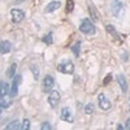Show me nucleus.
<instances>
[{"mask_svg":"<svg viewBox=\"0 0 130 130\" xmlns=\"http://www.w3.org/2000/svg\"><path fill=\"white\" fill-rule=\"evenodd\" d=\"M10 50H12V43L8 42V40H3L2 44H0V51H2V53L5 55V53L10 52Z\"/></svg>","mask_w":130,"mask_h":130,"instance_id":"13","label":"nucleus"},{"mask_svg":"<svg viewBox=\"0 0 130 130\" xmlns=\"http://www.w3.org/2000/svg\"><path fill=\"white\" fill-rule=\"evenodd\" d=\"M21 2H25V0H14V3H21Z\"/></svg>","mask_w":130,"mask_h":130,"instance_id":"27","label":"nucleus"},{"mask_svg":"<svg viewBox=\"0 0 130 130\" xmlns=\"http://www.w3.org/2000/svg\"><path fill=\"white\" fill-rule=\"evenodd\" d=\"M107 30H108V32H111V34L115 37V35H117V31H116V29L112 26V25H107Z\"/></svg>","mask_w":130,"mask_h":130,"instance_id":"24","label":"nucleus"},{"mask_svg":"<svg viewBox=\"0 0 130 130\" xmlns=\"http://www.w3.org/2000/svg\"><path fill=\"white\" fill-rule=\"evenodd\" d=\"M21 125H22V122H21L20 120H14L10 124H8L5 126V129L7 130H18V129H21Z\"/></svg>","mask_w":130,"mask_h":130,"instance_id":"14","label":"nucleus"},{"mask_svg":"<svg viewBox=\"0 0 130 130\" xmlns=\"http://www.w3.org/2000/svg\"><path fill=\"white\" fill-rule=\"evenodd\" d=\"M57 70L60 73H65V74H73V72H74V64L72 61H64L62 64L57 65Z\"/></svg>","mask_w":130,"mask_h":130,"instance_id":"3","label":"nucleus"},{"mask_svg":"<svg viewBox=\"0 0 130 130\" xmlns=\"http://www.w3.org/2000/svg\"><path fill=\"white\" fill-rule=\"evenodd\" d=\"M127 129H130V126H129V127H127Z\"/></svg>","mask_w":130,"mask_h":130,"instance_id":"28","label":"nucleus"},{"mask_svg":"<svg viewBox=\"0 0 130 130\" xmlns=\"http://www.w3.org/2000/svg\"><path fill=\"white\" fill-rule=\"evenodd\" d=\"M111 8H112V13L116 16V17H120L124 12V4L120 2V0H113L112 4H111Z\"/></svg>","mask_w":130,"mask_h":130,"instance_id":"4","label":"nucleus"},{"mask_svg":"<svg viewBox=\"0 0 130 130\" xmlns=\"http://www.w3.org/2000/svg\"><path fill=\"white\" fill-rule=\"evenodd\" d=\"M43 42L46 43V44H52L53 42V37H52V32H48V34L43 38Z\"/></svg>","mask_w":130,"mask_h":130,"instance_id":"19","label":"nucleus"},{"mask_svg":"<svg viewBox=\"0 0 130 130\" xmlns=\"http://www.w3.org/2000/svg\"><path fill=\"white\" fill-rule=\"evenodd\" d=\"M94 109H95L94 103H87V104L85 105V113H86V115H91V113L94 112Z\"/></svg>","mask_w":130,"mask_h":130,"instance_id":"17","label":"nucleus"},{"mask_svg":"<svg viewBox=\"0 0 130 130\" xmlns=\"http://www.w3.org/2000/svg\"><path fill=\"white\" fill-rule=\"evenodd\" d=\"M72 51L74 53V56H79V51H81V42H77L72 47Z\"/></svg>","mask_w":130,"mask_h":130,"instance_id":"18","label":"nucleus"},{"mask_svg":"<svg viewBox=\"0 0 130 130\" xmlns=\"http://www.w3.org/2000/svg\"><path fill=\"white\" fill-rule=\"evenodd\" d=\"M21 129H22V130H29V129H30V121L27 120V118H25V120L22 121V125H21Z\"/></svg>","mask_w":130,"mask_h":130,"instance_id":"22","label":"nucleus"},{"mask_svg":"<svg viewBox=\"0 0 130 130\" xmlns=\"http://www.w3.org/2000/svg\"><path fill=\"white\" fill-rule=\"evenodd\" d=\"M116 79H117V83L120 85L122 92H126V91H127V82H126L125 75H124V74H118L117 77H116Z\"/></svg>","mask_w":130,"mask_h":130,"instance_id":"11","label":"nucleus"},{"mask_svg":"<svg viewBox=\"0 0 130 130\" xmlns=\"http://www.w3.org/2000/svg\"><path fill=\"white\" fill-rule=\"evenodd\" d=\"M40 129H42V130H52V125H51L50 122H43V124L40 125Z\"/></svg>","mask_w":130,"mask_h":130,"instance_id":"23","label":"nucleus"},{"mask_svg":"<svg viewBox=\"0 0 130 130\" xmlns=\"http://www.w3.org/2000/svg\"><path fill=\"white\" fill-rule=\"evenodd\" d=\"M73 8H74V2L73 0H67V12L70 13L73 10Z\"/></svg>","mask_w":130,"mask_h":130,"instance_id":"21","label":"nucleus"},{"mask_svg":"<svg viewBox=\"0 0 130 130\" xmlns=\"http://www.w3.org/2000/svg\"><path fill=\"white\" fill-rule=\"evenodd\" d=\"M79 30L83 32V34H87V35H92L95 34V26L91 24V21L89 18H85L82 21V24L79 26Z\"/></svg>","mask_w":130,"mask_h":130,"instance_id":"1","label":"nucleus"},{"mask_svg":"<svg viewBox=\"0 0 130 130\" xmlns=\"http://www.w3.org/2000/svg\"><path fill=\"white\" fill-rule=\"evenodd\" d=\"M10 16H12V21L14 24H18L21 22L24 18H25V13H24V10H21V9H12L10 10Z\"/></svg>","mask_w":130,"mask_h":130,"instance_id":"7","label":"nucleus"},{"mask_svg":"<svg viewBox=\"0 0 130 130\" xmlns=\"http://www.w3.org/2000/svg\"><path fill=\"white\" fill-rule=\"evenodd\" d=\"M59 8H60V3H59V2H52V3H50V4L46 7V12H47V13L55 12V10H57Z\"/></svg>","mask_w":130,"mask_h":130,"instance_id":"15","label":"nucleus"},{"mask_svg":"<svg viewBox=\"0 0 130 130\" xmlns=\"http://www.w3.org/2000/svg\"><path fill=\"white\" fill-rule=\"evenodd\" d=\"M89 13L91 16V18L94 21H99L100 20V16H99V12H98V9L94 4H89Z\"/></svg>","mask_w":130,"mask_h":130,"instance_id":"12","label":"nucleus"},{"mask_svg":"<svg viewBox=\"0 0 130 130\" xmlns=\"http://www.w3.org/2000/svg\"><path fill=\"white\" fill-rule=\"evenodd\" d=\"M31 69H32V72H34V75H35V78H38V75H39V72H38V67H37V65H32V67H31Z\"/></svg>","mask_w":130,"mask_h":130,"instance_id":"25","label":"nucleus"},{"mask_svg":"<svg viewBox=\"0 0 130 130\" xmlns=\"http://www.w3.org/2000/svg\"><path fill=\"white\" fill-rule=\"evenodd\" d=\"M60 118H61V120H64V121H67V122H69V124H73L74 116H73V112L70 111V108H68V107L62 108L61 113H60Z\"/></svg>","mask_w":130,"mask_h":130,"instance_id":"5","label":"nucleus"},{"mask_svg":"<svg viewBox=\"0 0 130 130\" xmlns=\"http://www.w3.org/2000/svg\"><path fill=\"white\" fill-rule=\"evenodd\" d=\"M59 103H60V94H59V91L52 90L50 92V95H48V104L52 108H55V107L59 105Z\"/></svg>","mask_w":130,"mask_h":130,"instance_id":"6","label":"nucleus"},{"mask_svg":"<svg viewBox=\"0 0 130 130\" xmlns=\"http://www.w3.org/2000/svg\"><path fill=\"white\" fill-rule=\"evenodd\" d=\"M10 104H12V99H10V95H2L0 96V107H2V109H5L8 108Z\"/></svg>","mask_w":130,"mask_h":130,"instance_id":"10","label":"nucleus"},{"mask_svg":"<svg viewBox=\"0 0 130 130\" xmlns=\"http://www.w3.org/2000/svg\"><path fill=\"white\" fill-rule=\"evenodd\" d=\"M53 86H55V78L52 75H46L42 81V91L43 92H51Z\"/></svg>","mask_w":130,"mask_h":130,"instance_id":"2","label":"nucleus"},{"mask_svg":"<svg viewBox=\"0 0 130 130\" xmlns=\"http://www.w3.org/2000/svg\"><path fill=\"white\" fill-rule=\"evenodd\" d=\"M98 99H99V107L102 108V109L107 111V109H109V108H111V102H109V99H108L104 94H99Z\"/></svg>","mask_w":130,"mask_h":130,"instance_id":"9","label":"nucleus"},{"mask_svg":"<svg viewBox=\"0 0 130 130\" xmlns=\"http://www.w3.org/2000/svg\"><path fill=\"white\" fill-rule=\"evenodd\" d=\"M16 69H17V64H12L10 67L8 68V72H7V75L9 78L14 77V73H16Z\"/></svg>","mask_w":130,"mask_h":130,"instance_id":"16","label":"nucleus"},{"mask_svg":"<svg viewBox=\"0 0 130 130\" xmlns=\"http://www.w3.org/2000/svg\"><path fill=\"white\" fill-rule=\"evenodd\" d=\"M109 79H111V74H109V75H108V77H107V78L104 79V85H107L108 82H109Z\"/></svg>","mask_w":130,"mask_h":130,"instance_id":"26","label":"nucleus"},{"mask_svg":"<svg viewBox=\"0 0 130 130\" xmlns=\"http://www.w3.org/2000/svg\"><path fill=\"white\" fill-rule=\"evenodd\" d=\"M9 86H8V83L7 82H3L2 83V95H7V94H9Z\"/></svg>","mask_w":130,"mask_h":130,"instance_id":"20","label":"nucleus"},{"mask_svg":"<svg viewBox=\"0 0 130 130\" xmlns=\"http://www.w3.org/2000/svg\"><path fill=\"white\" fill-rule=\"evenodd\" d=\"M22 81V77L21 74H17L16 77L13 78V82H12V87H10V95L12 96H17V92H18V85Z\"/></svg>","mask_w":130,"mask_h":130,"instance_id":"8","label":"nucleus"}]
</instances>
